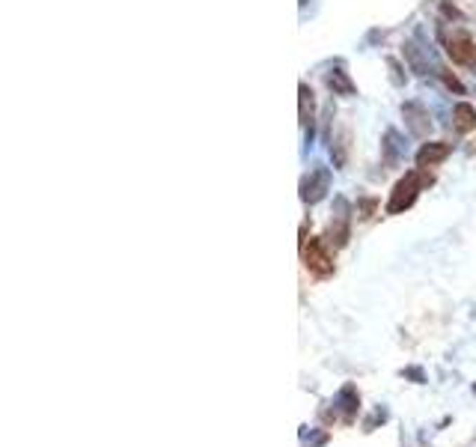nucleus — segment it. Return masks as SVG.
<instances>
[{
  "label": "nucleus",
  "instance_id": "7ed1b4c3",
  "mask_svg": "<svg viewBox=\"0 0 476 447\" xmlns=\"http://www.w3.org/2000/svg\"><path fill=\"white\" fill-rule=\"evenodd\" d=\"M324 239L333 247H345L348 239H352V206H348L345 197H336L333 200V218H331V227Z\"/></svg>",
  "mask_w": 476,
  "mask_h": 447
},
{
  "label": "nucleus",
  "instance_id": "2eb2a0df",
  "mask_svg": "<svg viewBox=\"0 0 476 447\" xmlns=\"http://www.w3.org/2000/svg\"><path fill=\"white\" fill-rule=\"evenodd\" d=\"M387 69H390V81H393V86H405V81H408V74H405L402 63H399V60H396V57H387Z\"/></svg>",
  "mask_w": 476,
  "mask_h": 447
},
{
  "label": "nucleus",
  "instance_id": "423d86ee",
  "mask_svg": "<svg viewBox=\"0 0 476 447\" xmlns=\"http://www.w3.org/2000/svg\"><path fill=\"white\" fill-rule=\"evenodd\" d=\"M402 117H405V126L414 138H425V134L432 131V117H429V110H425L423 102H405Z\"/></svg>",
  "mask_w": 476,
  "mask_h": 447
},
{
  "label": "nucleus",
  "instance_id": "6e6552de",
  "mask_svg": "<svg viewBox=\"0 0 476 447\" xmlns=\"http://www.w3.org/2000/svg\"><path fill=\"white\" fill-rule=\"evenodd\" d=\"M449 153H453V143H447V141H429V143H423L417 149V167H437L441 161L449 158Z\"/></svg>",
  "mask_w": 476,
  "mask_h": 447
},
{
  "label": "nucleus",
  "instance_id": "4be33fe9",
  "mask_svg": "<svg viewBox=\"0 0 476 447\" xmlns=\"http://www.w3.org/2000/svg\"><path fill=\"white\" fill-rule=\"evenodd\" d=\"M378 39H384V30H372V33L366 36V42H378Z\"/></svg>",
  "mask_w": 476,
  "mask_h": 447
},
{
  "label": "nucleus",
  "instance_id": "0eeeda50",
  "mask_svg": "<svg viewBox=\"0 0 476 447\" xmlns=\"http://www.w3.org/2000/svg\"><path fill=\"white\" fill-rule=\"evenodd\" d=\"M298 122H300V129L307 131V143H312V122H316V98H312V90H310V84L307 81H300L298 84Z\"/></svg>",
  "mask_w": 476,
  "mask_h": 447
},
{
  "label": "nucleus",
  "instance_id": "f03ea898",
  "mask_svg": "<svg viewBox=\"0 0 476 447\" xmlns=\"http://www.w3.org/2000/svg\"><path fill=\"white\" fill-rule=\"evenodd\" d=\"M300 257H304V266H307L310 275H316V278H331L333 275V257L322 239H310V242L300 245Z\"/></svg>",
  "mask_w": 476,
  "mask_h": 447
},
{
  "label": "nucleus",
  "instance_id": "39448f33",
  "mask_svg": "<svg viewBox=\"0 0 476 447\" xmlns=\"http://www.w3.org/2000/svg\"><path fill=\"white\" fill-rule=\"evenodd\" d=\"M447 57L458 66H476V42L468 33H456L447 39Z\"/></svg>",
  "mask_w": 476,
  "mask_h": 447
},
{
  "label": "nucleus",
  "instance_id": "a211bd4d",
  "mask_svg": "<svg viewBox=\"0 0 476 447\" xmlns=\"http://www.w3.org/2000/svg\"><path fill=\"white\" fill-rule=\"evenodd\" d=\"M375 206H378V200H375V197H363V200H357V215H360V218H372V215H375Z\"/></svg>",
  "mask_w": 476,
  "mask_h": 447
},
{
  "label": "nucleus",
  "instance_id": "20e7f679",
  "mask_svg": "<svg viewBox=\"0 0 476 447\" xmlns=\"http://www.w3.org/2000/svg\"><path fill=\"white\" fill-rule=\"evenodd\" d=\"M331 191V170L328 167H312L304 179H300V200L307 206L322 203Z\"/></svg>",
  "mask_w": 476,
  "mask_h": 447
},
{
  "label": "nucleus",
  "instance_id": "f257e3e1",
  "mask_svg": "<svg viewBox=\"0 0 476 447\" xmlns=\"http://www.w3.org/2000/svg\"><path fill=\"white\" fill-rule=\"evenodd\" d=\"M432 182H435V176L429 173V167H414V170H408L405 176L393 185L390 200H387V215H402L405 209H411V206L417 203L420 191H425Z\"/></svg>",
  "mask_w": 476,
  "mask_h": 447
},
{
  "label": "nucleus",
  "instance_id": "aec40b11",
  "mask_svg": "<svg viewBox=\"0 0 476 447\" xmlns=\"http://www.w3.org/2000/svg\"><path fill=\"white\" fill-rule=\"evenodd\" d=\"M402 376H405V379H414L417 384H423V382H425V376H423V370H420V367H408V370H402Z\"/></svg>",
  "mask_w": 476,
  "mask_h": 447
},
{
  "label": "nucleus",
  "instance_id": "4468645a",
  "mask_svg": "<svg viewBox=\"0 0 476 447\" xmlns=\"http://www.w3.org/2000/svg\"><path fill=\"white\" fill-rule=\"evenodd\" d=\"M405 60H408V66L411 72H417V74H429V60L423 57V51L414 45V42H405Z\"/></svg>",
  "mask_w": 476,
  "mask_h": 447
},
{
  "label": "nucleus",
  "instance_id": "f8f14e48",
  "mask_svg": "<svg viewBox=\"0 0 476 447\" xmlns=\"http://www.w3.org/2000/svg\"><path fill=\"white\" fill-rule=\"evenodd\" d=\"M453 131L456 134H470L476 131V108L470 102H458L453 108Z\"/></svg>",
  "mask_w": 476,
  "mask_h": 447
},
{
  "label": "nucleus",
  "instance_id": "9d476101",
  "mask_svg": "<svg viewBox=\"0 0 476 447\" xmlns=\"http://www.w3.org/2000/svg\"><path fill=\"white\" fill-rule=\"evenodd\" d=\"M324 84H328V90L333 96H355L357 93V86H355L352 78H348V72H345L343 63H336L331 72H324Z\"/></svg>",
  "mask_w": 476,
  "mask_h": 447
},
{
  "label": "nucleus",
  "instance_id": "412c9836",
  "mask_svg": "<svg viewBox=\"0 0 476 447\" xmlns=\"http://www.w3.org/2000/svg\"><path fill=\"white\" fill-rule=\"evenodd\" d=\"M384 417H387V412H384V408H378V412H375L369 420H366V429H372L375 424H378V420H381V424H384Z\"/></svg>",
  "mask_w": 476,
  "mask_h": 447
},
{
  "label": "nucleus",
  "instance_id": "6ab92c4d",
  "mask_svg": "<svg viewBox=\"0 0 476 447\" xmlns=\"http://www.w3.org/2000/svg\"><path fill=\"white\" fill-rule=\"evenodd\" d=\"M435 6H437V9H441V12H444V15H447V18H461V12H458V9L453 6V4H449V0H435Z\"/></svg>",
  "mask_w": 476,
  "mask_h": 447
},
{
  "label": "nucleus",
  "instance_id": "dca6fc26",
  "mask_svg": "<svg viewBox=\"0 0 476 447\" xmlns=\"http://www.w3.org/2000/svg\"><path fill=\"white\" fill-rule=\"evenodd\" d=\"M437 74H441V81H444V86H447V90H453L456 96H465V84H461L453 72H447V69H437Z\"/></svg>",
  "mask_w": 476,
  "mask_h": 447
},
{
  "label": "nucleus",
  "instance_id": "1a4fd4ad",
  "mask_svg": "<svg viewBox=\"0 0 476 447\" xmlns=\"http://www.w3.org/2000/svg\"><path fill=\"white\" fill-rule=\"evenodd\" d=\"M357 406H360V394H357V388H355V384H343L340 394L333 396V412H340L343 420H355Z\"/></svg>",
  "mask_w": 476,
  "mask_h": 447
},
{
  "label": "nucleus",
  "instance_id": "f3484780",
  "mask_svg": "<svg viewBox=\"0 0 476 447\" xmlns=\"http://www.w3.org/2000/svg\"><path fill=\"white\" fill-rule=\"evenodd\" d=\"M300 439H304V447H322L328 444V432L319 429V432H307V427L300 429Z\"/></svg>",
  "mask_w": 476,
  "mask_h": 447
},
{
  "label": "nucleus",
  "instance_id": "ddd939ff",
  "mask_svg": "<svg viewBox=\"0 0 476 447\" xmlns=\"http://www.w3.org/2000/svg\"><path fill=\"white\" fill-rule=\"evenodd\" d=\"M331 161H333V167L336 170H343L345 167V161H348V131L343 129L340 134H336V138H333V134H331Z\"/></svg>",
  "mask_w": 476,
  "mask_h": 447
},
{
  "label": "nucleus",
  "instance_id": "9b49d317",
  "mask_svg": "<svg viewBox=\"0 0 476 447\" xmlns=\"http://www.w3.org/2000/svg\"><path fill=\"white\" fill-rule=\"evenodd\" d=\"M402 155H405V143H402V138H399V131H396V129H387V131H384V141H381V161H384L387 167H396Z\"/></svg>",
  "mask_w": 476,
  "mask_h": 447
}]
</instances>
